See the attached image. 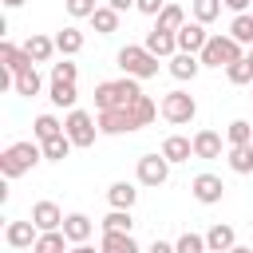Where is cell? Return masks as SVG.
<instances>
[{
  "mask_svg": "<svg viewBox=\"0 0 253 253\" xmlns=\"http://www.w3.org/2000/svg\"><path fill=\"white\" fill-rule=\"evenodd\" d=\"M51 79H63V83H75V79H79V67H75L71 59H59V63H51Z\"/></svg>",
  "mask_w": 253,
  "mask_h": 253,
  "instance_id": "cell-40",
  "label": "cell"
},
{
  "mask_svg": "<svg viewBox=\"0 0 253 253\" xmlns=\"http://www.w3.org/2000/svg\"><path fill=\"white\" fill-rule=\"evenodd\" d=\"M91 229H95V221H91L87 213H67V217H63V233H67L71 245H83V241L91 237Z\"/></svg>",
  "mask_w": 253,
  "mask_h": 253,
  "instance_id": "cell-15",
  "label": "cell"
},
{
  "mask_svg": "<svg viewBox=\"0 0 253 253\" xmlns=\"http://www.w3.org/2000/svg\"><path fill=\"white\" fill-rule=\"evenodd\" d=\"M194 158H221V134L217 130H198L194 134Z\"/></svg>",
  "mask_w": 253,
  "mask_h": 253,
  "instance_id": "cell-16",
  "label": "cell"
},
{
  "mask_svg": "<svg viewBox=\"0 0 253 253\" xmlns=\"http://www.w3.org/2000/svg\"><path fill=\"white\" fill-rule=\"evenodd\" d=\"M225 138H229V146H249V142H253V126H249L245 119H233V123L225 126Z\"/></svg>",
  "mask_w": 253,
  "mask_h": 253,
  "instance_id": "cell-34",
  "label": "cell"
},
{
  "mask_svg": "<svg viewBox=\"0 0 253 253\" xmlns=\"http://www.w3.org/2000/svg\"><path fill=\"white\" fill-rule=\"evenodd\" d=\"M63 210L55 206V202H36L32 206V221H36V229L40 233H47V229H63Z\"/></svg>",
  "mask_w": 253,
  "mask_h": 253,
  "instance_id": "cell-10",
  "label": "cell"
},
{
  "mask_svg": "<svg viewBox=\"0 0 253 253\" xmlns=\"http://www.w3.org/2000/svg\"><path fill=\"white\" fill-rule=\"evenodd\" d=\"M55 51H59V55H75V51H83V32H79V28H63V32H55Z\"/></svg>",
  "mask_w": 253,
  "mask_h": 253,
  "instance_id": "cell-26",
  "label": "cell"
},
{
  "mask_svg": "<svg viewBox=\"0 0 253 253\" xmlns=\"http://www.w3.org/2000/svg\"><path fill=\"white\" fill-rule=\"evenodd\" d=\"M170 178V158L166 154H142L138 158V182L142 186H162Z\"/></svg>",
  "mask_w": 253,
  "mask_h": 253,
  "instance_id": "cell-8",
  "label": "cell"
},
{
  "mask_svg": "<svg viewBox=\"0 0 253 253\" xmlns=\"http://www.w3.org/2000/svg\"><path fill=\"white\" fill-rule=\"evenodd\" d=\"M249 146H253V142H249Z\"/></svg>",
  "mask_w": 253,
  "mask_h": 253,
  "instance_id": "cell-49",
  "label": "cell"
},
{
  "mask_svg": "<svg viewBox=\"0 0 253 253\" xmlns=\"http://www.w3.org/2000/svg\"><path fill=\"white\" fill-rule=\"evenodd\" d=\"M71 146H75V142H71L67 130H63V134H55V138L43 142V158H47V162H63V158L71 154Z\"/></svg>",
  "mask_w": 253,
  "mask_h": 253,
  "instance_id": "cell-29",
  "label": "cell"
},
{
  "mask_svg": "<svg viewBox=\"0 0 253 253\" xmlns=\"http://www.w3.org/2000/svg\"><path fill=\"white\" fill-rule=\"evenodd\" d=\"M249 225H253V221H249Z\"/></svg>",
  "mask_w": 253,
  "mask_h": 253,
  "instance_id": "cell-50",
  "label": "cell"
},
{
  "mask_svg": "<svg viewBox=\"0 0 253 253\" xmlns=\"http://www.w3.org/2000/svg\"><path fill=\"white\" fill-rule=\"evenodd\" d=\"M115 59H119L123 75H134V79H154V75H158V55L146 51L142 43H126V47H119Z\"/></svg>",
  "mask_w": 253,
  "mask_h": 253,
  "instance_id": "cell-4",
  "label": "cell"
},
{
  "mask_svg": "<svg viewBox=\"0 0 253 253\" xmlns=\"http://www.w3.org/2000/svg\"><path fill=\"white\" fill-rule=\"evenodd\" d=\"M32 134H36V142H47V138L63 134V123H59L55 115H40V119L32 123Z\"/></svg>",
  "mask_w": 253,
  "mask_h": 253,
  "instance_id": "cell-28",
  "label": "cell"
},
{
  "mask_svg": "<svg viewBox=\"0 0 253 253\" xmlns=\"http://www.w3.org/2000/svg\"><path fill=\"white\" fill-rule=\"evenodd\" d=\"M146 253H174V245H170V241H154Z\"/></svg>",
  "mask_w": 253,
  "mask_h": 253,
  "instance_id": "cell-43",
  "label": "cell"
},
{
  "mask_svg": "<svg viewBox=\"0 0 253 253\" xmlns=\"http://www.w3.org/2000/svg\"><path fill=\"white\" fill-rule=\"evenodd\" d=\"M225 75H229V83H233V87L253 83V63H249V59H237V63H229V67H225Z\"/></svg>",
  "mask_w": 253,
  "mask_h": 253,
  "instance_id": "cell-37",
  "label": "cell"
},
{
  "mask_svg": "<svg viewBox=\"0 0 253 253\" xmlns=\"http://www.w3.org/2000/svg\"><path fill=\"white\" fill-rule=\"evenodd\" d=\"M24 51L32 55V63H47V59L55 55V40H47V36H40V32H32V36L24 40Z\"/></svg>",
  "mask_w": 253,
  "mask_h": 253,
  "instance_id": "cell-18",
  "label": "cell"
},
{
  "mask_svg": "<svg viewBox=\"0 0 253 253\" xmlns=\"http://www.w3.org/2000/svg\"><path fill=\"white\" fill-rule=\"evenodd\" d=\"M63 130H67V138L75 142V146H95V134H99V119H91L87 111H67V119H63Z\"/></svg>",
  "mask_w": 253,
  "mask_h": 253,
  "instance_id": "cell-6",
  "label": "cell"
},
{
  "mask_svg": "<svg viewBox=\"0 0 253 253\" xmlns=\"http://www.w3.org/2000/svg\"><path fill=\"white\" fill-rule=\"evenodd\" d=\"M119 16H123V12H115L111 4H103V8H95V16H91V28H95L99 36H111V32H119Z\"/></svg>",
  "mask_w": 253,
  "mask_h": 253,
  "instance_id": "cell-24",
  "label": "cell"
},
{
  "mask_svg": "<svg viewBox=\"0 0 253 253\" xmlns=\"http://www.w3.org/2000/svg\"><path fill=\"white\" fill-rule=\"evenodd\" d=\"M221 4H225L229 12H245V8H249V0H221Z\"/></svg>",
  "mask_w": 253,
  "mask_h": 253,
  "instance_id": "cell-44",
  "label": "cell"
},
{
  "mask_svg": "<svg viewBox=\"0 0 253 253\" xmlns=\"http://www.w3.org/2000/svg\"><path fill=\"white\" fill-rule=\"evenodd\" d=\"M99 249L103 253H138V245H134L130 233H103V245Z\"/></svg>",
  "mask_w": 253,
  "mask_h": 253,
  "instance_id": "cell-31",
  "label": "cell"
},
{
  "mask_svg": "<svg viewBox=\"0 0 253 253\" xmlns=\"http://www.w3.org/2000/svg\"><path fill=\"white\" fill-rule=\"evenodd\" d=\"M194 115H198V103H194L190 91H166L162 95V119L166 123L186 126V123H194Z\"/></svg>",
  "mask_w": 253,
  "mask_h": 253,
  "instance_id": "cell-5",
  "label": "cell"
},
{
  "mask_svg": "<svg viewBox=\"0 0 253 253\" xmlns=\"http://www.w3.org/2000/svg\"><path fill=\"white\" fill-rule=\"evenodd\" d=\"M249 99H253V95H249Z\"/></svg>",
  "mask_w": 253,
  "mask_h": 253,
  "instance_id": "cell-51",
  "label": "cell"
},
{
  "mask_svg": "<svg viewBox=\"0 0 253 253\" xmlns=\"http://www.w3.org/2000/svg\"><path fill=\"white\" fill-rule=\"evenodd\" d=\"M107 4H111V8H115V12H126V8H134V4H138V0H107Z\"/></svg>",
  "mask_w": 253,
  "mask_h": 253,
  "instance_id": "cell-42",
  "label": "cell"
},
{
  "mask_svg": "<svg viewBox=\"0 0 253 253\" xmlns=\"http://www.w3.org/2000/svg\"><path fill=\"white\" fill-rule=\"evenodd\" d=\"M32 253H67V233H63V229H47V233H40L36 245H32Z\"/></svg>",
  "mask_w": 253,
  "mask_h": 253,
  "instance_id": "cell-23",
  "label": "cell"
},
{
  "mask_svg": "<svg viewBox=\"0 0 253 253\" xmlns=\"http://www.w3.org/2000/svg\"><path fill=\"white\" fill-rule=\"evenodd\" d=\"M245 59H249V63H253V47H249V55H245Z\"/></svg>",
  "mask_w": 253,
  "mask_h": 253,
  "instance_id": "cell-48",
  "label": "cell"
},
{
  "mask_svg": "<svg viewBox=\"0 0 253 253\" xmlns=\"http://www.w3.org/2000/svg\"><path fill=\"white\" fill-rule=\"evenodd\" d=\"M67 253H95V249H91V245H87V241H83V245H71V249H67ZM99 253H103V249H99Z\"/></svg>",
  "mask_w": 253,
  "mask_h": 253,
  "instance_id": "cell-45",
  "label": "cell"
},
{
  "mask_svg": "<svg viewBox=\"0 0 253 253\" xmlns=\"http://www.w3.org/2000/svg\"><path fill=\"white\" fill-rule=\"evenodd\" d=\"M198 71H202V59H198L194 51H174V55H170V75H174V79L186 83V79H194Z\"/></svg>",
  "mask_w": 253,
  "mask_h": 253,
  "instance_id": "cell-14",
  "label": "cell"
},
{
  "mask_svg": "<svg viewBox=\"0 0 253 253\" xmlns=\"http://www.w3.org/2000/svg\"><path fill=\"white\" fill-rule=\"evenodd\" d=\"M174 253H210V249H206V237L202 233H182L174 241Z\"/></svg>",
  "mask_w": 253,
  "mask_h": 253,
  "instance_id": "cell-38",
  "label": "cell"
},
{
  "mask_svg": "<svg viewBox=\"0 0 253 253\" xmlns=\"http://www.w3.org/2000/svg\"><path fill=\"white\" fill-rule=\"evenodd\" d=\"M63 8H67V16H75V20H91L95 16V0H63Z\"/></svg>",
  "mask_w": 253,
  "mask_h": 253,
  "instance_id": "cell-39",
  "label": "cell"
},
{
  "mask_svg": "<svg viewBox=\"0 0 253 253\" xmlns=\"http://www.w3.org/2000/svg\"><path fill=\"white\" fill-rule=\"evenodd\" d=\"M0 4H4V8H20L24 0H0Z\"/></svg>",
  "mask_w": 253,
  "mask_h": 253,
  "instance_id": "cell-46",
  "label": "cell"
},
{
  "mask_svg": "<svg viewBox=\"0 0 253 253\" xmlns=\"http://www.w3.org/2000/svg\"><path fill=\"white\" fill-rule=\"evenodd\" d=\"M107 202H111V210H130V206L138 202V190H134L130 182H111Z\"/></svg>",
  "mask_w": 253,
  "mask_h": 253,
  "instance_id": "cell-21",
  "label": "cell"
},
{
  "mask_svg": "<svg viewBox=\"0 0 253 253\" xmlns=\"http://www.w3.org/2000/svg\"><path fill=\"white\" fill-rule=\"evenodd\" d=\"M158 111H162V107H158V103H154L150 95H138V99L130 103V115H134V123H138V130H142V126H150Z\"/></svg>",
  "mask_w": 253,
  "mask_h": 253,
  "instance_id": "cell-25",
  "label": "cell"
},
{
  "mask_svg": "<svg viewBox=\"0 0 253 253\" xmlns=\"http://www.w3.org/2000/svg\"><path fill=\"white\" fill-rule=\"evenodd\" d=\"M190 194H194L202 206H217L221 194H225V182H221L217 174H198V178L190 182Z\"/></svg>",
  "mask_w": 253,
  "mask_h": 253,
  "instance_id": "cell-9",
  "label": "cell"
},
{
  "mask_svg": "<svg viewBox=\"0 0 253 253\" xmlns=\"http://www.w3.org/2000/svg\"><path fill=\"white\" fill-rule=\"evenodd\" d=\"M0 63H4L12 75H20L24 67H32V55H28L24 47H16V43H8V40H4V43H0Z\"/></svg>",
  "mask_w": 253,
  "mask_h": 253,
  "instance_id": "cell-19",
  "label": "cell"
},
{
  "mask_svg": "<svg viewBox=\"0 0 253 253\" xmlns=\"http://www.w3.org/2000/svg\"><path fill=\"white\" fill-rule=\"evenodd\" d=\"M36 162H43V142L24 138V142H12V146L0 154V174H4V178H20V174L36 170Z\"/></svg>",
  "mask_w": 253,
  "mask_h": 253,
  "instance_id": "cell-1",
  "label": "cell"
},
{
  "mask_svg": "<svg viewBox=\"0 0 253 253\" xmlns=\"http://www.w3.org/2000/svg\"><path fill=\"white\" fill-rule=\"evenodd\" d=\"M198 59H202V67H229V63H237V59H245V51H241V43L233 40V36H210L206 40V47L198 51Z\"/></svg>",
  "mask_w": 253,
  "mask_h": 253,
  "instance_id": "cell-3",
  "label": "cell"
},
{
  "mask_svg": "<svg viewBox=\"0 0 253 253\" xmlns=\"http://www.w3.org/2000/svg\"><path fill=\"white\" fill-rule=\"evenodd\" d=\"M162 154H166L170 162H190V158H194V138H186V134H170V138L162 142Z\"/></svg>",
  "mask_w": 253,
  "mask_h": 253,
  "instance_id": "cell-20",
  "label": "cell"
},
{
  "mask_svg": "<svg viewBox=\"0 0 253 253\" xmlns=\"http://www.w3.org/2000/svg\"><path fill=\"white\" fill-rule=\"evenodd\" d=\"M130 229H134L130 210H111V213L103 217V233H130Z\"/></svg>",
  "mask_w": 253,
  "mask_h": 253,
  "instance_id": "cell-30",
  "label": "cell"
},
{
  "mask_svg": "<svg viewBox=\"0 0 253 253\" xmlns=\"http://www.w3.org/2000/svg\"><path fill=\"white\" fill-rule=\"evenodd\" d=\"M174 36H178V51H194V55H198V51L206 47V40H210L206 24H198V20H194V24H182Z\"/></svg>",
  "mask_w": 253,
  "mask_h": 253,
  "instance_id": "cell-12",
  "label": "cell"
},
{
  "mask_svg": "<svg viewBox=\"0 0 253 253\" xmlns=\"http://www.w3.org/2000/svg\"><path fill=\"white\" fill-rule=\"evenodd\" d=\"M138 95H142V87H138V79H134V75L107 79V83H99V87H95V107H99V111H111V107H130Z\"/></svg>",
  "mask_w": 253,
  "mask_h": 253,
  "instance_id": "cell-2",
  "label": "cell"
},
{
  "mask_svg": "<svg viewBox=\"0 0 253 253\" xmlns=\"http://www.w3.org/2000/svg\"><path fill=\"white\" fill-rule=\"evenodd\" d=\"M221 8H225L221 0H194V20L198 24H213L221 16Z\"/></svg>",
  "mask_w": 253,
  "mask_h": 253,
  "instance_id": "cell-36",
  "label": "cell"
},
{
  "mask_svg": "<svg viewBox=\"0 0 253 253\" xmlns=\"http://www.w3.org/2000/svg\"><path fill=\"white\" fill-rule=\"evenodd\" d=\"M16 95H24V99H32V95H40V71H36V63L32 67H24L20 75H16Z\"/></svg>",
  "mask_w": 253,
  "mask_h": 253,
  "instance_id": "cell-27",
  "label": "cell"
},
{
  "mask_svg": "<svg viewBox=\"0 0 253 253\" xmlns=\"http://www.w3.org/2000/svg\"><path fill=\"white\" fill-rule=\"evenodd\" d=\"M138 130L130 107H111V111H99V134H130Z\"/></svg>",
  "mask_w": 253,
  "mask_h": 253,
  "instance_id": "cell-7",
  "label": "cell"
},
{
  "mask_svg": "<svg viewBox=\"0 0 253 253\" xmlns=\"http://www.w3.org/2000/svg\"><path fill=\"white\" fill-rule=\"evenodd\" d=\"M182 24H186V12H182V8H178V4L170 0V4H166V8L158 12V24H154V28H162V32H178Z\"/></svg>",
  "mask_w": 253,
  "mask_h": 253,
  "instance_id": "cell-32",
  "label": "cell"
},
{
  "mask_svg": "<svg viewBox=\"0 0 253 253\" xmlns=\"http://www.w3.org/2000/svg\"><path fill=\"white\" fill-rule=\"evenodd\" d=\"M166 4H170V0H138V4H134V8H138V12H142V16H158V12H162V8H166Z\"/></svg>",
  "mask_w": 253,
  "mask_h": 253,
  "instance_id": "cell-41",
  "label": "cell"
},
{
  "mask_svg": "<svg viewBox=\"0 0 253 253\" xmlns=\"http://www.w3.org/2000/svg\"><path fill=\"white\" fill-rule=\"evenodd\" d=\"M233 245H237V233H233V225H221V221H217V225L206 233V249H210V253H229Z\"/></svg>",
  "mask_w": 253,
  "mask_h": 253,
  "instance_id": "cell-17",
  "label": "cell"
},
{
  "mask_svg": "<svg viewBox=\"0 0 253 253\" xmlns=\"http://www.w3.org/2000/svg\"><path fill=\"white\" fill-rule=\"evenodd\" d=\"M229 170L233 174H253V146H229Z\"/></svg>",
  "mask_w": 253,
  "mask_h": 253,
  "instance_id": "cell-33",
  "label": "cell"
},
{
  "mask_svg": "<svg viewBox=\"0 0 253 253\" xmlns=\"http://www.w3.org/2000/svg\"><path fill=\"white\" fill-rule=\"evenodd\" d=\"M229 36H233L237 43H253V16H249V12H237L233 24H229Z\"/></svg>",
  "mask_w": 253,
  "mask_h": 253,
  "instance_id": "cell-35",
  "label": "cell"
},
{
  "mask_svg": "<svg viewBox=\"0 0 253 253\" xmlns=\"http://www.w3.org/2000/svg\"><path fill=\"white\" fill-rule=\"evenodd\" d=\"M229 253H253V249H245V245H233V249H229Z\"/></svg>",
  "mask_w": 253,
  "mask_h": 253,
  "instance_id": "cell-47",
  "label": "cell"
},
{
  "mask_svg": "<svg viewBox=\"0 0 253 253\" xmlns=\"http://www.w3.org/2000/svg\"><path fill=\"white\" fill-rule=\"evenodd\" d=\"M47 99H51L55 107H67V111H75V99H79V91H75V83L51 79V87H47Z\"/></svg>",
  "mask_w": 253,
  "mask_h": 253,
  "instance_id": "cell-22",
  "label": "cell"
},
{
  "mask_svg": "<svg viewBox=\"0 0 253 253\" xmlns=\"http://www.w3.org/2000/svg\"><path fill=\"white\" fill-rule=\"evenodd\" d=\"M142 47H146V51H154L158 59H162V55L170 59V55L178 51V36H174V32H162V28H150V32H146V40H142Z\"/></svg>",
  "mask_w": 253,
  "mask_h": 253,
  "instance_id": "cell-13",
  "label": "cell"
},
{
  "mask_svg": "<svg viewBox=\"0 0 253 253\" xmlns=\"http://www.w3.org/2000/svg\"><path fill=\"white\" fill-rule=\"evenodd\" d=\"M36 237H40V229H36L32 217H28V221H8V229H4V241H8L12 249H32Z\"/></svg>",
  "mask_w": 253,
  "mask_h": 253,
  "instance_id": "cell-11",
  "label": "cell"
}]
</instances>
